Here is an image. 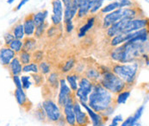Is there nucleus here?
I'll list each match as a JSON object with an SVG mask.
<instances>
[{"label": "nucleus", "instance_id": "nucleus-1", "mask_svg": "<svg viewBox=\"0 0 149 126\" xmlns=\"http://www.w3.org/2000/svg\"><path fill=\"white\" fill-rule=\"evenodd\" d=\"M114 98L115 95L107 91L98 82H96L89 95L87 105L94 111L103 113L109 105L115 104Z\"/></svg>", "mask_w": 149, "mask_h": 126}, {"label": "nucleus", "instance_id": "nucleus-2", "mask_svg": "<svg viewBox=\"0 0 149 126\" xmlns=\"http://www.w3.org/2000/svg\"><path fill=\"white\" fill-rule=\"evenodd\" d=\"M111 71L123 80L128 89H130V87L135 83L139 71V64L135 62L127 64L117 63L113 66Z\"/></svg>", "mask_w": 149, "mask_h": 126}, {"label": "nucleus", "instance_id": "nucleus-3", "mask_svg": "<svg viewBox=\"0 0 149 126\" xmlns=\"http://www.w3.org/2000/svg\"><path fill=\"white\" fill-rule=\"evenodd\" d=\"M98 83L113 95H116L117 93L128 88L127 85L123 80H122L118 76H116L112 71L109 69L103 70L101 73V79Z\"/></svg>", "mask_w": 149, "mask_h": 126}, {"label": "nucleus", "instance_id": "nucleus-4", "mask_svg": "<svg viewBox=\"0 0 149 126\" xmlns=\"http://www.w3.org/2000/svg\"><path fill=\"white\" fill-rule=\"evenodd\" d=\"M146 43H137V42H127L123 45V54L120 60L121 64H127L135 62L136 59L146 54L148 46Z\"/></svg>", "mask_w": 149, "mask_h": 126}, {"label": "nucleus", "instance_id": "nucleus-5", "mask_svg": "<svg viewBox=\"0 0 149 126\" xmlns=\"http://www.w3.org/2000/svg\"><path fill=\"white\" fill-rule=\"evenodd\" d=\"M41 105L42 107L43 111H45L47 120L48 122L56 124L63 117L61 107H60L59 105L53 99H45Z\"/></svg>", "mask_w": 149, "mask_h": 126}, {"label": "nucleus", "instance_id": "nucleus-6", "mask_svg": "<svg viewBox=\"0 0 149 126\" xmlns=\"http://www.w3.org/2000/svg\"><path fill=\"white\" fill-rule=\"evenodd\" d=\"M94 83L85 78V76H80L79 80V86L77 91L73 93L75 99H77L79 103H85L88 102L89 95L91 94Z\"/></svg>", "mask_w": 149, "mask_h": 126}, {"label": "nucleus", "instance_id": "nucleus-7", "mask_svg": "<svg viewBox=\"0 0 149 126\" xmlns=\"http://www.w3.org/2000/svg\"><path fill=\"white\" fill-rule=\"evenodd\" d=\"M74 97L73 92L71 90L69 85H67L65 78L60 79V85H59V93L57 97V104L60 107H63L65 103Z\"/></svg>", "mask_w": 149, "mask_h": 126}, {"label": "nucleus", "instance_id": "nucleus-8", "mask_svg": "<svg viewBox=\"0 0 149 126\" xmlns=\"http://www.w3.org/2000/svg\"><path fill=\"white\" fill-rule=\"evenodd\" d=\"M80 105L86 111L90 119V123H91V126H106L107 118H105L101 113L94 111L85 103H80Z\"/></svg>", "mask_w": 149, "mask_h": 126}, {"label": "nucleus", "instance_id": "nucleus-9", "mask_svg": "<svg viewBox=\"0 0 149 126\" xmlns=\"http://www.w3.org/2000/svg\"><path fill=\"white\" fill-rule=\"evenodd\" d=\"M148 18H134L132 20H128L123 28L122 34H128L131 32H134L141 29L148 28Z\"/></svg>", "mask_w": 149, "mask_h": 126}, {"label": "nucleus", "instance_id": "nucleus-10", "mask_svg": "<svg viewBox=\"0 0 149 126\" xmlns=\"http://www.w3.org/2000/svg\"><path fill=\"white\" fill-rule=\"evenodd\" d=\"M73 110L75 113L76 125L77 126H88L90 125V119L80 103L75 99L73 103Z\"/></svg>", "mask_w": 149, "mask_h": 126}, {"label": "nucleus", "instance_id": "nucleus-11", "mask_svg": "<svg viewBox=\"0 0 149 126\" xmlns=\"http://www.w3.org/2000/svg\"><path fill=\"white\" fill-rule=\"evenodd\" d=\"M75 98H71L65 105L62 107L63 109V117H64L65 123L68 126H77L76 125V119H75V113L73 110V103Z\"/></svg>", "mask_w": 149, "mask_h": 126}, {"label": "nucleus", "instance_id": "nucleus-12", "mask_svg": "<svg viewBox=\"0 0 149 126\" xmlns=\"http://www.w3.org/2000/svg\"><path fill=\"white\" fill-rule=\"evenodd\" d=\"M16 56L17 54L8 46H3L0 48V63L3 66L7 67Z\"/></svg>", "mask_w": 149, "mask_h": 126}, {"label": "nucleus", "instance_id": "nucleus-13", "mask_svg": "<svg viewBox=\"0 0 149 126\" xmlns=\"http://www.w3.org/2000/svg\"><path fill=\"white\" fill-rule=\"evenodd\" d=\"M121 19H122V9H118L112 12L107 13L103 18V28L107 29L113 23L120 21Z\"/></svg>", "mask_w": 149, "mask_h": 126}, {"label": "nucleus", "instance_id": "nucleus-14", "mask_svg": "<svg viewBox=\"0 0 149 126\" xmlns=\"http://www.w3.org/2000/svg\"><path fill=\"white\" fill-rule=\"evenodd\" d=\"M128 21V20H127V19H121L120 21L113 23L111 26H109L107 29V36L109 37L112 38L115 36H117L119 34H122L123 33V28H124L126 22Z\"/></svg>", "mask_w": 149, "mask_h": 126}, {"label": "nucleus", "instance_id": "nucleus-15", "mask_svg": "<svg viewBox=\"0 0 149 126\" xmlns=\"http://www.w3.org/2000/svg\"><path fill=\"white\" fill-rule=\"evenodd\" d=\"M93 2H94V0H81L80 1L79 10H78L77 15H76L78 18L82 19L88 16V14L90 13V10L93 5Z\"/></svg>", "mask_w": 149, "mask_h": 126}, {"label": "nucleus", "instance_id": "nucleus-16", "mask_svg": "<svg viewBox=\"0 0 149 126\" xmlns=\"http://www.w3.org/2000/svg\"><path fill=\"white\" fill-rule=\"evenodd\" d=\"M23 25V29H24V34L26 37H31L34 36L35 30H36V24L34 22L32 15H29L25 17L22 22Z\"/></svg>", "mask_w": 149, "mask_h": 126}, {"label": "nucleus", "instance_id": "nucleus-17", "mask_svg": "<svg viewBox=\"0 0 149 126\" xmlns=\"http://www.w3.org/2000/svg\"><path fill=\"white\" fill-rule=\"evenodd\" d=\"M7 67H8L11 76H13V75H21L22 73V65L20 62L17 56H16L10 62V63L9 64V66Z\"/></svg>", "mask_w": 149, "mask_h": 126}, {"label": "nucleus", "instance_id": "nucleus-18", "mask_svg": "<svg viewBox=\"0 0 149 126\" xmlns=\"http://www.w3.org/2000/svg\"><path fill=\"white\" fill-rule=\"evenodd\" d=\"M14 96H15V99H16L17 104L21 107L28 106V104L29 103V100L27 97L25 91L22 88H16L15 92H14Z\"/></svg>", "mask_w": 149, "mask_h": 126}, {"label": "nucleus", "instance_id": "nucleus-19", "mask_svg": "<svg viewBox=\"0 0 149 126\" xmlns=\"http://www.w3.org/2000/svg\"><path fill=\"white\" fill-rule=\"evenodd\" d=\"M79 79H80V75L78 74H67L65 78L66 83L69 85V87L71 88V90L73 92V93L78 89Z\"/></svg>", "mask_w": 149, "mask_h": 126}, {"label": "nucleus", "instance_id": "nucleus-20", "mask_svg": "<svg viewBox=\"0 0 149 126\" xmlns=\"http://www.w3.org/2000/svg\"><path fill=\"white\" fill-rule=\"evenodd\" d=\"M22 50L27 51L29 53H33L36 51V45H37V40L35 37H24L22 40Z\"/></svg>", "mask_w": 149, "mask_h": 126}, {"label": "nucleus", "instance_id": "nucleus-21", "mask_svg": "<svg viewBox=\"0 0 149 126\" xmlns=\"http://www.w3.org/2000/svg\"><path fill=\"white\" fill-rule=\"evenodd\" d=\"M85 77L93 83H96L101 79V72L95 67H89L85 70Z\"/></svg>", "mask_w": 149, "mask_h": 126}, {"label": "nucleus", "instance_id": "nucleus-22", "mask_svg": "<svg viewBox=\"0 0 149 126\" xmlns=\"http://www.w3.org/2000/svg\"><path fill=\"white\" fill-rule=\"evenodd\" d=\"M131 96V90L130 89H125L124 91L117 93L116 97L114 98V103L115 105H125L128 100V99Z\"/></svg>", "mask_w": 149, "mask_h": 126}, {"label": "nucleus", "instance_id": "nucleus-23", "mask_svg": "<svg viewBox=\"0 0 149 126\" xmlns=\"http://www.w3.org/2000/svg\"><path fill=\"white\" fill-rule=\"evenodd\" d=\"M95 20H96L95 17H91V18H89L87 19V21H86V22H85V24L82 25V26L79 28V33H78V36H79V38H82V37L85 36V35L87 34V32H88L89 30H91V29L93 28V26H94V24H95Z\"/></svg>", "mask_w": 149, "mask_h": 126}, {"label": "nucleus", "instance_id": "nucleus-24", "mask_svg": "<svg viewBox=\"0 0 149 126\" xmlns=\"http://www.w3.org/2000/svg\"><path fill=\"white\" fill-rule=\"evenodd\" d=\"M60 79H61V75L59 73L51 72L47 76V83L50 87L54 89H57L59 88L60 85Z\"/></svg>", "mask_w": 149, "mask_h": 126}, {"label": "nucleus", "instance_id": "nucleus-25", "mask_svg": "<svg viewBox=\"0 0 149 126\" xmlns=\"http://www.w3.org/2000/svg\"><path fill=\"white\" fill-rule=\"evenodd\" d=\"M11 33L13 34L15 39H19V40H23L25 37L24 34V29H23V25L22 22H17L11 29Z\"/></svg>", "mask_w": 149, "mask_h": 126}, {"label": "nucleus", "instance_id": "nucleus-26", "mask_svg": "<svg viewBox=\"0 0 149 126\" xmlns=\"http://www.w3.org/2000/svg\"><path fill=\"white\" fill-rule=\"evenodd\" d=\"M52 10L53 15L60 17L63 18V12H64V6L61 0H53L52 2Z\"/></svg>", "mask_w": 149, "mask_h": 126}, {"label": "nucleus", "instance_id": "nucleus-27", "mask_svg": "<svg viewBox=\"0 0 149 126\" xmlns=\"http://www.w3.org/2000/svg\"><path fill=\"white\" fill-rule=\"evenodd\" d=\"M47 16H48V11L47 10H41V11H38L35 14H32V18H33L34 22L36 24V27L40 25V24L44 23L46 22Z\"/></svg>", "mask_w": 149, "mask_h": 126}, {"label": "nucleus", "instance_id": "nucleus-28", "mask_svg": "<svg viewBox=\"0 0 149 126\" xmlns=\"http://www.w3.org/2000/svg\"><path fill=\"white\" fill-rule=\"evenodd\" d=\"M137 10L134 8H123L122 9V19L132 20L136 18Z\"/></svg>", "mask_w": 149, "mask_h": 126}, {"label": "nucleus", "instance_id": "nucleus-29", "mask_svg": "<svg viewBox=\"0 0 149 126\" xmlns=\"http://www.w3.org/2000/svg\"><path fill=\"white\" fill-rule=\"evenodd\" d=\"M22 73L24 74H38L39 73V67L38 63L31 62L29 64L22 66Z\"/></svg>", "mask_w": 149, "mask_h": 126}, {"label": "nucleus", "instance_id": "nucleus-30", "mask_svg": "<svg viewBox=\"0 0 149 126\" xmlns=\"http://www.w3.org/2000/svg\"><path fill=\"white\" fill-rule=\"evenodd\" d=\"M17 56L18 57V59H19V61H20V62L22 63V66L29 64L32 62V54L29 52L22 50L19 54L17 55Z\"/></svg>", "mask_w": 149, "mask_h": 126}, {"label": "nucleus", "instance_id": "nucleus-31", "mask_svg": "<svg viewBox=\"0 0 149 126\" xmlns=\"http://www.w3.org/2000/svg\"><path fill=\"white\" fill-rule=\"evenodd\" d=\"M118 9H120V4H119L118 0H116V1H113L111 3L108 4L104 7H103L101 9V12L103 14H107V13L112 12V11L118 10Z\"/></svg>", "mask_w": 149, "mask_h": 126}, {"label": "nucleus", "instance_id": "nucleus-32", "mask_svg": "<svg viewBox=\"0 0 149 126\" xmlns=\"http://www.w3.org/2000/svg\"><path fill=\"white\" fill-rule=\"evenodd\" d=\"M22 40H19V39H14L12 42H10V44L8 46L10 49H12L17 55L19 54L22 50Z\"/></svg>", "mask_w": 149, "mask_h": 126}, {"label": "nucleus", "instance_id": "nucleus-33", "mask_svg": "<svg viewBox=\"0 0 149 126\" xmlns=\"http://www.w3.org/2000/svg\"><path fill=\"white\" fill-rule=\"evenodd\" d=\"M22 82V88L24 91H28L33 85L32 78L30 75H22L20 76Z\"/></svg>", "mask_w": 149, "mask_h": 126}, {"label": "nucleus", "instance_id": "nucleus-34", "mask_svg": "<svg viewBox=\"0 0 149 126\" xmlns=\"http://www.w3.org/2000/svg\"><path fill=\"white\" fill-rule=\"evenodd\" d=\"M47 28V23L46 22H45L44 23H42V24H40V25L36 26V30H35V33H34V36H34L36 39L41 38L43 35H44V33H45V31H46Z\"/></svg>", "mask_w": 149, "mask_h": 126}, {"label": "nucleus", "instance_id": "nucleus-35", "mask_svg": "<svg viewBox=\"0 0 149 126\" xmlns=\"http://www.w3.org/2000/svg\"><path fill=\"white\" fill-rule=\"evenodd\" d=\"M39 73L42 75H48L51 73V65L47 62H41L38 64Z\"/></svg>", "mask_w": 149, "mask_h": 126}, {"label": "nucleus", "instance_id": "nucleus-36", "mask_svg": "<svg viewBox=\"0 0 149 126\" xmlns=\"http://www.w3.org/2000/svg\"><path fill=\"white\" fill-rule=\"evenodd\" d=\"M75 63H76L75 59H73V58H70L69 60H67V61L65 62L64 66H62V68H61V72H62V73H64V74H67V73L71 72V71L74 68V66H75Z\"/></svg>", "mask_w": 149, "mask_h": 126}, {"label": "nucleus", "instance_id": "nucleus-37", "mask_svg": "<svg viewBox=\"0 0 149 126\" xmlns=\"http://www.w3.org/2000/svg\"><path fill=\"white\" fill-rule=\"evenodd\" d=\"M104 0H94L93 2V5L90 10V13L91 14H96L97 13L99 10H101V9L104 7Z\"/></svg>", "mask_w": 149, "mask_h": 126}, {"label": "nucleus", "instance_id": "nucleus-38", "mask_svg": "<svg viewBox=\"0 0 149 126\" xmlns=\"http://www.w3.org/2000/svg\"><path fill=\"white\" fill-rule=\"evenodd\" d=\"M123 34H119L117 36H115L114 37L111 38V41H110V45L114 48L117 47V46H120L122 44L124 43V38H123Z\"/></svg>", "mask_w": 149, "mask_h": 126}, {"label": "nucleus", "instance_id": "nucleus-39", "mask_svg": "<svg viewBox=\"0 0 149 126\" xmlns=\"http://www.w3.org/2000/svg\"><path fill=\"white\" fill-rule=\"evenodd\" d=\"M44 57V53L42 50H36L32 53V62L36 63H40L42 62Z\"/></svg>", "mask_w": 149, "mask_h": 126}, {"label": "nucleus", "instance_id": "nucleus-40", "mask_svg": "<svg viewBox=\"0 0 149 126\" xmlns=\"http://www.w3.org/2000/svg\"><path fill=\"white\" fill-rule=\"evenodd\" d=\"M31 78L33 80V84L36 85H41L44 83V75L42 74L38 73V74H33L31 75Z\"/></svg>", "mask_w": 149, "mask_h": 126}, {"label": "nucleus", "instance_id": "nucleus-41", "mask_svg": "<svg viewBox=\"0 0 149 126\" xmlns=\"http://www.w3.org/2000/svg\"><path fill=\"white\" fill-rule=\"evenodd\" d=\"M36 117L37 119L40 120V121H42V122L47 121V120L46 114H45V111H43L42 105H40V106L37 108V110L36 111Z\"/></svg>", "mask_w": 149, "mask_h": 126}, {"label": "nucleus", "instance_id": "nucleus-42", "mask_svg": "<svg viewBox=\"0 0 149 126\" xmlns=\"http://www.w3.org/2000/svg\"><path fill=\"white\" fill-rule=\"evenodd\" d=\"M144 111H145V104L141 105V106L136 110V111H135V112L134 113V115H133V118H134L135 120L140 121L141 118V117H142V115H143V113H144Z\"/></svg>", "mask_w": 149, "mask_h": 126}, {"label": "nucleus", "instance_id": "nucleus-43", "mask_svg": "<svg viewBox=\"0 0 149 126\" xmlns=\"http://www.w3.org/2000/svg\"><path fill=\"white\" fill-rule=\"evenodd\" d=\"M15 39L13 34L11 33V31H8L3 35V41H4V46H9L10 44V42H12Z\"/></svg>", "mask_w": 149, "mask_h": 126}, {"label": "nucleus", "instance_id": "nucleus-44", "mask_svg": "<svg viewBox=\"0 0 149 126\" xmlns=\"http://www.w3.org/2000/svg\"><path fill=\"white\" fill-rule=\"evenodd\" d=\"M115 108H116V105L115 104H113V105H109L108 108H107L106 110L103 112V113H101L105 118H109L113 113H114V111H115Z\"/></svg>", "mask_w": 149, "mask_h": 126}, {"label": "nucleus", "instance_id": "nucleus-45", "mask_svg": "<svg viewBox=\"0 0 149 126\" xmlns=\"http://www.w3.org/2000/svg\"><path fill=\"white\" fill-rule=\"evenodd\" d=\"M123 120H124V118H123V115L118 114V115H116V116L112 118L111 123H112L113 125H115L116 126H119L120 125V124H121Z\"/></svg>", "mask_w": 149, "mask_h": 126}, {"label": "nucleus", "instance_id": "nucleus-46", "mask_svg": "<svg viewBox=\"0 0 149 126\" xmlns=\"http://www.w3.org/2000/svg\"><path fill=\"white\" fill-rule=\"evenodd\" d=\"M120 4V9L123 8H130L133 6V3L131 0H118Z\"/></svg>", "mask_w": 149, "mask_h": 126}, {"label": "nucleus", "instance_id": "nucleus-47", "mask_svg": "<svg viewBox=\"0 0 149 126\" xmlns=\"http://www.w3.org/2000/svg\"><path fill=\"white\" fill-rule=\"evenodd\" d=\"M62 20H63V18H61L60 17H57L55 15H52L51 16V22H52L53 25H54V26L61 25V22H62Z\"/></svg>", "mask_w": 149, "mask_h": 126}, {"label": "nucleus", "instance_id": "nucleus-48", "mask_svg": "<svg viewBox=\"0 0 149 126\" xmlns=\"http://www.w3.org/2000/svg\"><path fill=\"white\" fill-rule=\"evenodd\" d=\"M11 78H12V80L14 82V85H15L16 88H22V82L20 75H13V76H11Z\"/></svg>", "mask_w": 149, "mask_h": 126}, {"label": "nucleus", "instance_id": "nucleus-49", "mask_svg": "<svg viewBox=\"0 0 149 126\" xmlns=\"http://www.w3.org/2000/svg\"><path fill=\"white\" fill-rule=\"evenodd\" d=\"M64 23L65 26V30H66V32H67V33H71V32L73 30V29H74V24H73L72 21L65 22Z\"/></svg>", "mask_w": 149, "mask_h": 126}, {"label": "nucleus", "instance_id": "nucleus-50", "mask_svg": "<svg viewBox=\"0 0 149 126\" xmlns=\"http://www.w3.org/2000/svg\"><path fill=\"white\" fill-rule=\"evenodd\" d=\"M57 33V26H52L47 29V36H54Z\"/></svg>", "mask_w": 149, "mask_h": 126}, {"label": "nucleus", "instance_id": "nucleus-51", "mask_svg": "<svg viewBox=\"0 0 149 126\" xmlns=\"http://www.w3.org/2000/svg\"><path fill=\"white\" fill-rule=\"evenodd\" d=\"M61 2L63 4L64 8L71 7L72 6V0H61Z\"/></svg>", "mask_w": 149, "mask_h": 126}, {"label": "nucleus", "instance_id": "nucleus-52", "mask_svg": "<svg viewBox=\"0 0 149 126\" xmlns=\"http://www.w3.org/2000/svg\"><path fill=\"white\" fill-rule=\"evenodd\" d=\"M29 1V0H21V1H20V3L18 4V5L17 6V8H16V10H21L22 7L24 4H26Z\"/></svg>", "mask_w": 149, "mask_h": 126}, {"label": "nucleus", "instance_id": "nucleus-53", "mask_svg": "<svg viewBox=\"0 0 149 126\" xmlns=\"http://www.w3.org/2000/svg\"><path fill=\"white\" fill-rule=\"evenodd\" d=\"M15 1H16V0H8V1H7V3H8L9 4H13Z\"/></svg>", "mask_w": 149, "mask_h": 126}, {"label": "nucleus", "instance_id": "nucleus-54", "mask_svg": "<svg viewBox=\"0 0 149 126\" xmlns=\"http://www.w3.org/2000/svg\"><path fill=\"white\" fill-rule=\"evenodd\" d=\"M106 126H116V125H113L112 123H110V124H109V125H106Z\"/></svg>", "mask_w": 149, "mask_h": 126}]
</instances>
